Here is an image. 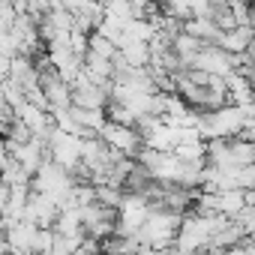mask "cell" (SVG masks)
<instances>
[{"label":"cell","mask_w":255,"mask_h":255,"mask_svg":"<svg viewBox=\"0 0 255 255\" xmlns=\"http://www.w3.org/2000/svg\"><path fill=\"white\" fill-rule=\"evenodd\" d=\"M183 216L180 213H171V210H153L147 213L144 225L138 228V234L132 237L138 246H147V249H156V252H168L174 237H177V228H180Z\"/></svg>","instance_id":"obj_1"},{"label":"cell","mask_w":255,"mask_h":255,"mask_svg":"<svg viewBox=\"0 0 255 255\" xmlns=\"http://www.w3.org/2000/svg\"><path fill=\"white\" fill-rule=\"evenodd\" d=\"M33 186H36L39 195H45V198H51V201H57V204L63 207L66 198H69V192L75 189V177H72L66 168H60L57 162L48 159V162L33 174Z\"/></svg>","instance_id":"obj_2"},{"label":"cell","mask_w":255,"mask_h":255,"mask_svg":"<svg viewBox=\"0 0 255 255\" xmlns=\"http://www.w3.org/2000/svg\"><path fill=\"white\" fill-rule=\"evenodd\" d=\"M135 159L147 171V177L156 183H177L180 168H183V162L174 153H159V150H147V147H141V153Z\"/></svg>","instance_id":"obj_3"},{"label":"cell","mask_w":255,"mask_h":255,"mask_svg":"<svg viewBox=\"0 0 255 255\" xmlns=\"http://www.w3.org/2000/svg\"><path fill=\"white\" fill-rule=\"evenodd\" d=\"M99 138H102L114 153H120V156H126V159H135V156L141 153V147H144L141 132L135 129V126L105 123V126H102V132H99Z\"/></svg>","instance_id":"obj_4"},{"label":"cell","mask_w":255,"mask_h":255,"mask_svg":"<svg viewBox=\"0 0 255 255\" xmlns=\"http://www.w3.org/2000/svg\"><path fill=\"white\" fill-rule=\"evenodd\" d=\"M189 69H201L207 75H216V78H225L234 72V57L228 51H222L219 45H201V51L195 54L192 66Z\"/></svg>","instance_id":"obj_5"},{"label":"cell","mask_w":255,"mask_h":255,"mask_svg":"<svg viewBox=\"0 0 255 255\" xmlns=\"http://www.w3.org/2000/svg\"><path fill=\"white\" fill-rule=\"evenodd\" d=\"M252 39H255V30L249 24H237V27H231L219 36V48L228 51L231 57H237V54H246L252 48Z\"/></svg>","instance_id":"obj_6"},{"label":"cell","mask_w":255,"mask_h":255,"mask_svg":"<svg viewBox=\"0 0 255 255\" xmlns=\"http://www.w3.org/2000/svg\"><path fill=\"white\" fill-rule=\"evenodd\" d=\"M183 33H189L201 45H219V36H222V30L216 27L213 18H189V21H183Z\"/></svg>","instance_id":"obj_7"},{"label":"cell","mask_w":255,"mask_h":255,"mask_svg":"<svg viewBox=\"0 0 255 255\" xmlns=\"http://www.w3.org/2000/svg\"><path fill=\"white\" fill-rule=\"evenodd\" d=\"M87 51L96 54V57H105V60H114L117 57V45L111 39H105L102 33H90L87 36Z\"/></svg>","instance_id":"obj_8"},{"label":"cell","mask_w":255,"mask_h":255,"mask_svg":"<svg viewBox=\"0 0 255 255\" xmlns=\"http://www.w3.org/2000/svg\"><path fill=\"white\" fill-rule=\"evenodd\" d=\"M231 177H234V189L255 192V162H249V165H243V168H234Z\"/></svg>","instance_id":"obj_9"},{"label":"cell","mask_w":255,"mask_h":255,"mask_svg":"<svg viewBox=\"0 0 255 255\" xmlns=\"http://www.w3.org/2000/svg\"><path fill=\"white\" fill-rule=\"evenodd\" d=\"M219 255H255V243H252V237H246L243 243H237V246H231V249H225Z\"/></svg>","instance_id":"obj_10"}]
</instances>
